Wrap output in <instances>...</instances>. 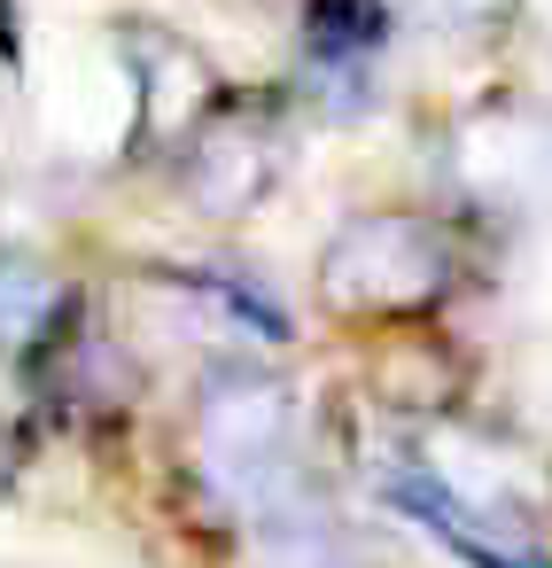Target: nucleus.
Listing matches in <instances>:
<instances>
[{"mask_svg":"<svg viewBox=\"0 0 552 568\" xmlns=\"http://www.w3.org/2000/svg\"><path fill=\"white\" fill-rule=\"evenodd\" d=\"M195 498L226 521H273L296 506H319L311 483V436H304V397L273 358H211L195 397H187V436H180Z\"/></svg>","mask_w":552,"mask_h":568,"instance_id":"1","label":"nucleus"},{"mask_svg":"<svg viewBox=\"0 0 552 568\" xmlns=\"http://www.w3.org/2000/svg\"><path fill=\"white\" fill-rule=\"evenodd\" d=\"M467 257L474 234L451 211L374 203L327 234L311 296L335 327H428L467 288Z\"/></svg>","mask_w":552,"mask_h":568,"instance_id":"2","label":"nucleus"},{"mask_svg":"<svg viewBox=\"0 0 552 568\" xmlns=\"http://www.w3.org/2000/svg\"><path fill=\"white\" fill-rule=\"evenodd\" d=\"M436 187L467 234H513L529 211L552 203V102L490 87L467 110H451L436 149Z\"/></svg>","mask_w":552,"mask_h":568,"instance_id":"3","label":"nucleus"},{"mask_svg":"<svg viewBox=\"0 0 552 568\" xmlns=\"http://www.w3.org/2000/svg\"><path fill=\"white\" fill-rule=\"evenodd\" d=\"M296 125V102L280 94V87H226L218 94V110L180 141V156H172V187H180V203L195 211V219H211V226H242V219H257L265 203H273V187L288 180V133Z\"/></svg>","mask_w":552,"mask_h":568,"instance_id":"4","label":"nucleus"},{"mask_svg":"<svg viewBox=\"0 0 552 568\" xmlns=\"http://www.w3.org/2000/svg\"><path fill=\"white\" fill-rule=\"evenodd\" d=\"M125 79H133V156H164V164L226 94L211 55L164 24H125Z\"/></svg>","mask_w":552,"mask_h":568,"instance_id":"5","label":"nucleus"},{"mask_svg":"<svg viewBox=\"0 0 552 568\" xmlns=\"http://www.w3.org/2000/svg\"><path fill=\"white\" fill-rule=\"evenodd\" d=\"M71 312H79V288H71L48 257H32V250H0V358L24 366Z\"/></svg>","mask_w":552,"mask_h":568,"instance_id":"6","label":"nucleus"},{"mask_svg":"<svg viewBox=\"0 0 552 568\" xmlns=\"http://www.w3.org/2000/svg\"><path fill=\"white\" fill-rule=\"evenodd\" d=\"M389 48L420 40V48H498L521 24V0H381Z\"/></svg>","mask_w":552,"mask_h":568,"instance_id":"7","label":"nucleus"},{"mask_svg":"<svg viewBox=\"0 0 552 568\" xmlns=\"http://www.w3.org/2000/svg\"><path fill=\"white\" fill-rule=\"evenodd\" d=\"M234 537H242V560L234 568H350V545L327 521V506H296V514L249 521Z\"/></svg>","mask_w":552,"mask_h":568,"instance_id":"8","label":"nucleus"},{"mask_svg":"<svg viewBox=\"0 0 552 568\" xmlns=\"http://www.w3.org/2000/svg\"><path fill=\"white\" fill-rule=\"evenodd\" d=\"M265 9H280V17H296V9H304V0H265Z\"/></svg>","mask_w":552,"mask_h":568,"instance_id":"9","label":"nucleus"},{"mask_svg":"<svg viewBox=\"0 0 552 568\" xmlns=\"http://www.w3.org/2000/svg\"><path fill=\"white\" fill-rule=\"evenodd\" d=\"M0 483H9V436H0Z\"/></svg>","mask_w":552,"mask_h":568,"instance_id":"10","label":"nucleus"}]
</instances>
